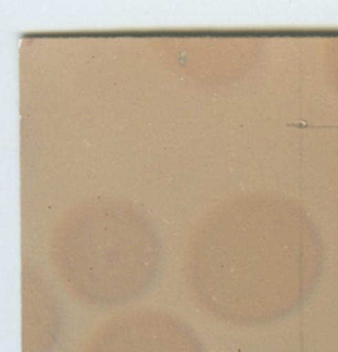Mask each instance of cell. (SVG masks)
<instances>
[{"label":"cell","mask_w":338,"mask_h":352,"mask_svg":"<svg viewBox=\"0 0 338 352\" xmlns=\"http://www.w3.org/2000/svg\"><path fill=\"white\" fill-rule=\"evenodd\" d=\"M249 234L221 227L188 255L194 300L215 320L258 327L306 304L321 277L322 243L306 212L286 201L260 204Z\"/></svg>","instance_id":"obj_1"},{"label":"cell","mask_w":338,"mask_h":352,"mask_svg":"<svg viewBox=\"0 0 338 352\" xmlns=\"http://www.w3.org/2000/svg\"><path fill=\"white\" fill-rule=\"evenodd\" d=\"M116 212L106 222L103 211L82 219L54 243L53 257L63 281L80 300L97 307H116L140 298L160 270V243L142 227ZM127 217V214H126Z\"/></svg>","instance_id":"obj_2"},{"label":"cell","mask_w":338,"mask_h":352,"mask_svg":"<svg viewBox=\"0 0 338 352\" xmlns=\"http://www.w3.org/2000/svg\"><path fill=\"white\" fill-rule=\"evenodd\" d=\"M83 352H208L191 323L162 310H139L103 323Z\"/></svg>","instance_id":"obj_3"},{"label":"cell","mask_w":338,"mask_h":352,"mask_svg":"<svg viewBox=\"0 0 338 352\" xmlns=\"http://www.w3.org/2000/svg\"><path fill=\"white\" fill-rule=\"evenodd\" d=\"M23 352H53L63 333V313L54 296L41 283L24 281Z\"/></svg>","instance_id":"obj_4"}]
</instances>
